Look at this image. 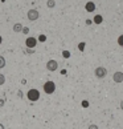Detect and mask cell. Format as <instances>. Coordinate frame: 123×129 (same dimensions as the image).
<instances>
[{
	"label": "cell",
	"instance_id": "cell-5",
	"mask_svg": "<svg viewBox=\"0 0 123 129\" xmlns=\"http://www.w3.org/2000/svg\"><path fill=\"white\" fill-rule=\"evenodd\" d=\"M46 69H48L49 72H54V71L58 69V63L56 60H49L48 63H46Z\"/></svg>",
	"mask_w": 123,
	"mask_h": 129
},
{
	"label": "cell",
	"instance_id": "cell-2",
	"mask_svg": "<svg viewBox=\"0 0 123 129\" xmlns=\"http://www.w3.org/2000/svg\"><path fill=\"white\" fill-rule=\"evenodd\" d=\"M54 90H56V84L53 83V81H46V83L44 84V92L46 94L54 93Z\"/></svg>",
	"mask_w": 123,
	"mask_h": 129
},
{
	"label": "cell",
	"instance_id": "cell-13",
	"mask_svg": "<svg viewBox=\"0 0 123 129\" xmlns=\"http://www.w3.org/2000/svg\"><path fill=\"white\" fill-rule=\"evenodd\" d=\"M4 83H6V76L3 73H0V85H3Z\"/></svg>",
	"mask_w": 123,
	"mask_h": 129
},
{
	"label": "cell",
	"instance_id": "cell-12",
	"mask_svg": "<svg viewBox=\"0 0 123 129\" xmlns=\"http://www.w3.org/2000/svg\"><path fill=\"white\" fill-rule=\"evenodd\" d=\"M4 67H6V59H4V56L0 55V69H3Z\"/></svg>",
	"mask_w": 123,
	"mask_h": 129
},
{
	"label": "cell",
	"instance_id": "cell-18",
	"mask_svg": "<svg viewBox=\"0 0 123 129\" xmlns=\"http://www.w3.org/2000/svg\"><path fill=\"white\" fill-rule=\"evenodd\" d=\"M89 129H98V125H95V124H90V125H89Z\"/></svg>",
	"mask_w": 123,
	"mask_h": 129
},
{
	"label": "cell",
	"instance_id": "cell-16",
	"mask_svg": "<svg viewBox=\"0 0 123 129\" xmlns=\"http://www.w3.org/2000/svg\"><path fill=\"white\" fill-rule=\"evenodd\" d=\"M85 45H86L85 43H79V44H78V49L79 51H83L85 49Z\"/></svg>",
	"mask_w": 123,
	"mask_h": 129
},
{
	"label": "cell",
	"instance_id": "cell-9",
	"mask_svg": "<svg viewBox=\"0 0 123 129\" xmlns=\"http://www.w3.org/2000/svg\"><path fill=\"white\" fill-rule=\"evenodd\" d=\"M21 29H23V24H21V23H16V24H13V32L19 33V32H21Z\"/></svg>",
	"mask_w": 123,
	"mask_h": 129
},
{
	"label": "cell",
	"instance_id": "cell-19",
	"mask_svg": "<svg viewBox=\"0 0 123 129\" xmlns=\"http://www.w3.org/2000/svg\"><path fill=\"white\" fill-rule=\"evenodd\" d=\"M4 104H6V101H4L3 99H0V108H2V107H4Z\"/></svg>",
	"mask_w": 123,
	"mask_h": 129
},
{
	"label": "cell",
	"instance_id": "cell-11",
	"mask_svg": "<svg viewBox=\"0 0 123 129\" xmlns=\"http://www.w3.org/2000/svg\"><path fill=\"white\" fill-rule=\"evenodd\" d=\"M46 7L48 8H54L56 7V2L54 0H48V2H46Z\"/></svg>",
	"mask_w": 123,
	"mask_h": 129
},
{
	"label": "cell",
	"instance_id": "cell-15",
	"mask_svg": "<svg viewBox=\"0 0 123 129\" xmlns=\"http://www.w3.org/2000/svg\"><path fill=\"white\" fill-rule=\"evenodd\" d=\"M21 33H24V35H28V33H29V28H28V27H23Z\"/></svg>",
	"mask_w": 123,
	"mask_h": 129
},
{
	"label": "cell",
	"instance_id": "cell-7",
	"mask_svg": "<svg viewBox=\"0 0 123 129\" xmlns=\"http://www.w3.org/2000/svg\"><path fill=\"white\" fill-rule=\"evenodd\" d=\"M112 80H114L116 84L123 83V72H120V71L115 72V73H114V76H112Z\"/></svg>",
	"mask_w": 123,
	"mask_h": 129
},
{
	"label": "cell",
	"instance_id": "cell-21",
	"mask_svg": "<svg viewBox=\"0 0 123 129\" xmlns=\"http://www.w3.org/2000/svg\"><path fill=\"white\" fill-rule=\"evenodd\" d=\"M2 43H3V37H2V35H0V45H2Z\"/></svg>",
	"mask_w": 123,
	"mask_h": 129
},
{
	"label": "cell",
	"instance_id": "cell-14",
	"mask_svg": "<svg viewBox=\"0 0 123 129\" xmlns=\"http://www.w3.org/2000/svg\"><path fill=\"white\" fill-rule=\"evenodd\" d=\"M118 44H119V47H123V35L118 37Z\"/></svg>",
	"mask_w": 123,
	"mask_h": 129
},
{
	"label": "cell",
	"instance_id": "cell-17",
	"mask_svg": "<svg viewBox=\"0 0 123 129\" xmlns=\"http://www.w3.org/2000/svg\"><path fill=\"white\" fill-rule=\"evenodd\" d=\"M64 57H65V59H69V57H70V52H68V51H64Z\"/></svg>",
	"mask_w": 123,
	"mask_h": 129
},
{
	"label": "cell",
	"instance_id": "cell-10",
	"mask_svg": "<svg viewBox=\"0 0 123 129\" xmlns=\"http://www.w3.org/2000/svg\"><path fill=\"white\" fill-rule=\"evenodd\" d=\"M102 21H103V17L101 15H95V16H94V20H93L94 24H102Z\"/></svg>",
	"mask_w": 123,
	"mask_h": 129
},
{
	"label": "cell",
	"instance_id": "cell-1",
	"mask_svg": "<svg viewBox=\"0 0 123 129\" xmlns=\"http://www.w3.org/2000/svg\"><path fill=\"white\" fill-rule=\"evenodd\" d=\"M27 97H28V100H31V101H37V100L40 99L39 89H36V88L29 89V90H28V93H27Z\"/></svg>",
	"mask_w": 123,
	"mask_h": 129
},
{
	"label": "cell",
	"instance_id": "cell-8",
	"mask_svg": "<svg viewBox=\"0 0 123 129\" xmlns=\"http://www.w3.org/2000/svg\"><path fill=\"white\" fill-rule=\"evenodd\" d=\"M85 8H86L87 12H94V11H95V3L87 2V3H86V7H85Z\"/></svg>",
	"mask_w": 123,
	"mask_h": 129
},
{
	"label": "cell",
	"instance_id": "cell-23",
	"mask_svg": "<svg viewBox=\"0 0 123 129\" xmlns=\"http://www.w3.org/2000/svg\"><path fill=\"white\" fill-rule=\"evenodd\" d=\"M8 129H12V128H8Z\"/></svg>",
	"mask_w": 123,
	"mask_h": 129
},
{
	"label": "cell",
	"instance_id": "cell-4",
	"mask_svg": "<svg viewBox=\"0 0 123 129\" xmlns=\"http://www.w3.org/2000/svg\"><path fill=\"white\" fill-rule=\"evenodd\" d=\"M27 17H28L29 21H36L37 19L40 17V12L37 11V9H29L28 13H27Z\"/></svg>",
	"mask_w": 123,
	"mask_h": 129
},
{
	"label": "cell",
	"instance_id": "cell-6",
	"mask_svg": "<svg viewBox=\"0 0 123 129\" xmlns=\"http://www.w3.org/2000/svg\"><path fill=\"white\" fill-rule=\"evenodd\" d=\"M25 45H27V48L35 49V48H36V45H37V39H36V37H27Z\"/></svg>",
	"mask_w": 123,
	"mask_h": 129
},
{
	"label": "cell",
	"instance_id": "cell-22",
	"mask_svg": "<svg viewBox=\"0 0 123 129\" xmlns=\"http://www.w3.org/2000/svg\"><path fill=\"white\" fill-rule=\"evenodd\" d=\"M0 129H6V128H4V125H3V124H0Z\"/></svg>",
	"mask_w": 123,
	"mask_h": 129
},
{
	"label": "cell",
	"instance_id": "cell-3",
	"mask_svg": "<svg viewBox=\"0 0 123 129\" xmlns=\"http://www.w3.org/2000/svg\"><path fill=\"white\" fill-rule=\"evenodd\" d=\"M94 75H95V77H98V79H105L107 76V69L105 67H97L95 71H94Z\"/></svg>",
	"mask_w": 123,
	"mask_h": 129
},
{
	"label": "cell",
	"instance_id": "cell-20",
	"mask_svg": "<svg viewBox=\"0 0 123 129\" xmlns=\"http://www.w3.org/2000/svg\"><path fill=\"white\" fill-rule=\"evenodd\" d=\"M40 41H45V36H40Z\"/></svg>",
	"mask_w": 123,
	"mask_h": 129
}]
</instances>
